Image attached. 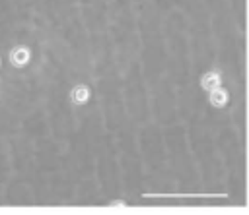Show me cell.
Instances as JSON below:
<instances>
[{"mask_svg":"<svg viewBox=\"0 0 249 215\" xmlns=\"http://www.w3.org/2000/svg\"><path fill=\"white\" fill-rule=\"evenodd\" d=\"M8 58H10V64L14 68H25L29 64V60H31V48L25 46V45H16L10 50Z\"/></svg>","mask_w":249,"mask_h":215,"instance_id":"obj_1","label":"cell"},{"mask_svg":"<svg viewBox=\"0 0 249 215\" xmlns=\"http://www.w3.org/2000/svg\"><path fill=\"white\" fill-rule=\"evenodd\" d=\"M89 97H91V89L86 83H78V85H74L70 89V101L74 105H78V107L80 105H86L89 101Z\"/></svg>","mask_w":249,"mask_h":215,"instance_id":"obj_2","label":"cell"},{"mask_svg":"<svg viewBox=\"0 0 249 215\" xmlns=\"http://www.w3.org/2000/svg\"><path fill=\"white\" fill-rule=\"evenodd\" d=\"M220 85H222V74H220V72L208 70V72H204V74L200 76V87L206 89L208 93H210L212 89L220 87Z\"/></svg>","mask_w":249,"mask_h":215,"instance_id":"obj_3","label":"cell"},{"mask_svg":"<svg viewBox=\"0 0 249 215\" xmlns=\"http://www.w3.org/2000/svg\"><path fill=\"white\" fill-rule=\"evenodd\" d=\"M208 101H210V105H212L214 108H224V107L228 105V101H230V93L220 85V87H216V89L210 91Z\"/></svg>","mask_w":249,"mask_h":215,"instance_id":"obj_4","label":"cell"},{"mask_svg":"<svg viewBox=\"0 0 249 215\" xmlns=\"http://www.w3.org/2000/svg\"><path fill=\"white\" fill-rule=\"evenodd\" d=\"M0 66H2V58H0Z\"/></svg>","mask_w":249,"mask_h":215,"instance_id":"obj_5","label":"cell"}]
</instances>
